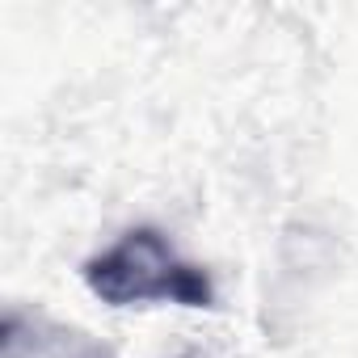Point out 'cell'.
Masks as SVG:
<instances>
[{
    "mask_svg": "<svg viewBox=\"0 0 358 358\" xmlns=\"http://www.w3.org/2000/svg\"><path fill=\"white\" fill-rule=\"evenodd\" d=\"M85 282L97 299H106L114 308H131V303L211 308V299H215L207 270L177 257V249L156 228H131L106 253L89 257Z\"/></svg>",
    "mask_w": 358,
    "mask_h": 358,
    "instance_id": "6da1fadb",
    "label": "cell"
}]
</instances>
